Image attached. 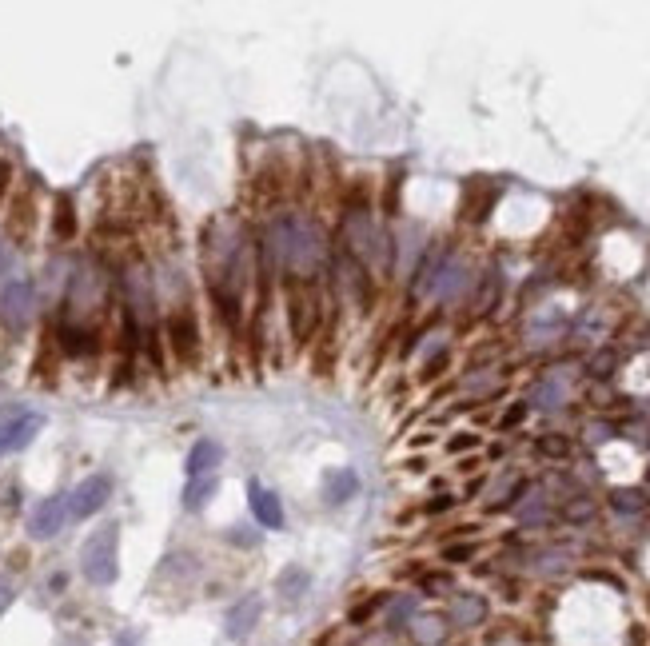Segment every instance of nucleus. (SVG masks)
I'll list each match as a JSON object with an SVG mask.
<instances>
[{
	"label": "nucleus",
	"instance_id": "nucleus-1",
	"mask_svg": "<svg viewBox=\"0 0 650 646\" xmlns=\"http://www.w3.org/2000/svg\"><path fill=\"white\" fill-rule=\"evenodd\" d=\"M80 571L92 587H112L120 575V527L104 523L100 531H92L80 547Z\"/></svg>",
	"mask_w": 650,
	"mask_h": 646
},
{
	"label": "nucleus",
	"instance_id": "nucleus-2",
	"mask_svg": "<svg viewBox=\"0 0 650 646\" xmlns=\"http://www.w3.org/2000/svg\"><path fill=\"white\" fill-rule=\"evenodd\" d=\"M327 268H331V276H335V292H339L347 304H355L359 312H367V308L375 304L371 276H367V268H363L359 260H351L347 252H335Z\"/></svg>",
	"mask_w": 650,
	"mask_h": 646
},
{
	"label": "nucleus",
	"instance_id": "nucleus-3",
	"mask_svg": "<svg viewBox=\"0 0 650 646\" xmlns=\"http://www.w3.org/2000/svg\"><path fill=\"white\" fill-rule=\"evenodd\" d=\"M32 308H36V288L28 276H12L4 288H0V320L8 331H24L32 320Z\"/></svg>",
	"mask_w": 650,
	"mask_h": 646
},
{
	"label": "nucleus",
	"instance_id": "nucleus-4",
	"mask_svg": "<svg viewBox=\"0 0 650 646\" xmlns=\"http://www.w3.org/2000/svg\"><path fill=\"white\" fill-rule=\"evenodd\" d=\"M164 335H168L172 355H176L184 367H192V363L200 359V327H196V316H192L188 308H180V312H172V316H168V323H164Z\"/></svg>",
	"mask_w": 650,
	"mask_h": 646
},
{
	"label": "nucleus",
	"instance_id": "nucleus-5",
	"mask_svg": "<svg viewBox=\"0 0 650 646\" xmlns=\"http://www.w3.org/2000/svg\"><path fill=\"white\" fill-rule=\"evenodd\" d=\"M108 499H112V479L108 475H88L68 495V519H92V515L104 511Z\"/></svg>",
	"mask_w": 650,
	"mask_h": 646
},
{
	"label": "nucleus",
	"instance_id": "nucleus-6",
	"mask_svg": "<svg viewBox=\"0 0 650 646\" xmlns=\"http://www.w3.org/2000/svg\"><path fill=\"white\" fill-rule=\"evenodd\" d=\"M288 320H292V335L296 343H308L316 323H320V300L312 292V284H292L288 292Z\"/></svg>",
	"mask_w": 650,
	"mask_h": 646
},
{
	"label": "nucleus",
	"instance_id": "nucleus-7",
	"mask_svg": "<svg viewBox=\"0 0 650 646\" xmlns=\"http://www.w3.org/2000/svg\"><path fill=\"white\" fill-rule=\"evenodd\" d=\"M40 431H44V415L36 411H12L8 419H0V459L24 451Z\"/></svg>",
	"mask_w": 650,
	"mask_h": 646
},
{
	"label": "nucleus",
	"instance_id": "nucleus-8",
	"mask_svg": "<svg viewBox=\"0 0 650 646\" xmlns=\"http://www.w3.org/2000/svg\"><path fill=\"white\" fill-rule=\"evenodd\" d=\"M64 523H68V495H48V499H40V507L28 515V535L44 543V539L60 535Z\"/></svg>",
	"mask_w": 650,
	"mask_h": 646
},
{
	"label": "nucleus",
	"instance_id": "nucleus-9",
	"mask_svg": "<svg viewBox=\"0 0 650 646\" xmlns=\"http://www.w3.org/2000/svg\"><path fill=\"white\" fill-rule=\"evenodd\" d=\"M56 339H60V351H64V355H72V359H80V355H96V351H100V331H96V327H88V323L60 320V327H56Z\"/></svg>",
	"mask_w": 650,
	"mask_h": 646
},
{
	"label": "nucleus",
	"instance_id": "nucleus-10",
	"mask_svg": "<svg viewBox=\"0 0 650 646\" xmlns=\"http://www.w3.org/2000/svg\"><path fill=\"white\" fill-rule=\"evenodd\" d=\"M248 503H252V515L260 527H268V531L284 527V503L276 491H268L264 483H248Z\"/></svg>",
	"mask_w": 650,
	"mask_h": 646
},
{
	"label": "nucleus",
	"instance_id": "nucleus-11",
	"mask_svg": "<svg viewBox=\"0 0 650 646\" xmlns=\"http://www.w3.org/2000/svg\"><path fill=\"white\" fill-rule=\"evenodd\" d=\"M260 615H264V599L260 595H248L244 603H236L232 611H228V639H244V635H252L256 631V623H260Z\"/></svg>",
	"mask_w": 650,
	"mask_h": 646
},
{
	"label": "nucleus",
	"instance_id": "nucleus-12",
	"mask_svg": "<svg viewBox=\"0 0 650 646\" xmlns=\"http://www.w3.org/2000/svg\"><path fill=\"white\" fill-rule=\"evenodd\" d=\"M220 463H224V447H220L216 439H200V443L188 451L184 471H188V479H200V475H216Z\"/></svg>",
	"mask_w": 650,
	"mask_h": 646
},
{
	"label": "nucleus",
	"instance_id": "nucleus-13",
	"mask_svg": "<svg viewBox=\"0 0 650 646\" xmlns=\"http://www.w3.org/2000/svg\"><path fill=\"white\" fill-rule=\"evenodd\" d=\"M447 268V248H431L427 256H423V264H419V272H415V284H411V292L415 296H427V292H435V284H439V272Z\"/></svg>",
	"mask_w": 650,
	"mask_h": 646
},
{
	"label": "nucleus",
	"instance_id": "nucleus-14",
	"mask_svg": "<svg viewBox=\"0 0 650 646\" xmlns=\"http://www.w3.org/2000/svg\"><path fill=\"white\" fill-rule=\"evenodd\" d=\"M483 619H487L483 595H459V599L451 603V623H455V627H479Z\"/></svg>",
	"mask_w": 650,
	"mask_h": 646
},
{
	"label": "nucleus",
	"instance_id": "nucleus-15",
	"mask_svg": "<svg viewBox=\"0 0 650 646\" xmlns=\"http://www.w3.org/2000/svg\"><path fill=\"white\" fill-rule=\"evenodd\" d=\"M563 403H567V379H563V375H547V379L531 391V403H527V407H547V411H551V407H563Z\"/></svg>",
	"mask_w": 650,
	"mask_h": 646
},
{
	"label": "nucleus",
	"instance_id": "nucleus-16",
	"mask_svg": "<svg viewBox=\"0 0 650 646\" xmlns=\"http://www.w3.org/2000/svg\"><path fill=\"white\" fill-rule=\"evenodd\" d=\"M220 491V475H200V479H188V487H184V507L188 511H200V507H208V499Z\"/></svg>",
	"mask_w": 650,
	"mask_h": 646
},
{
	"label": "nucleus",
	"instance_id": "nucleus-17",
	"mask_svg": "<svg viewBox=\"0 0 650 646\" xmlns=\"http://www.w3.org/2000/svg\"><path fill=\"white\" fill-rule=\"evenodd\" d=\"M52 236L64 240V244L76 236V212H72V200H68V196L56 200V212H52Z\"/></svg>",
	"mask_w": 650,
	"mask_h": 646
},
{
	"label": "nucleus",
	"instance_id": "nucleus-18",
	"mask_svg": "<svg viewBox=\"0 0 650 646\" xmlns=\"http://www.w3.org/2000/svg\"><path fill=\"white\" fill-rule=\"evenodd\" d=\"M411 635H415L423 646H439L443 643V635H447V623H443L439 615H419V619L411 623Z\"/></svg>",
	"mask_w": 650,
	"mask_h": 646
},
{
	"label": "nucleus",
	"instance_id": "nucleus-19",
	"mask_svg": "<svg viewBox=\"0 0 650 646\" xmlns=\"http://www.w3.org/2000/svg\"><path fill=\"white\" fill-rule=\"evenodd\" d=\"M647 503L650 499L639 491V487H619V491H611V507H615L619 515H643Z\"/></svg>",
	"mask_w": 650,
	"mask_h": 646
},
{
	"label": "nucleus",
	"instance_id": "nucleus-20",
	"mask_svg": "<svg viewBox=\"0 0 650 646\" xmlns=\"http://www.w3.org/2000/svg\"><path fill=\"white\" fill-rule=\"evenodd\" d=\"M355 491H359V479H355V471H351V467H343L339 475H331V479H327V499H331V503H347Z\"/></svg>",
	"mask_w": 650,
	"mask_h": 646
},
{
	"label": "nucleus",
	"instance_id": "nucleus-21",
	"mask_svg": "<svg viewBox=\"0 0 650 646\" xmlns=\"http://www.w3.org/2000/svg\"><path fill=\"white\" fill-rule=\"evenodd\" d=\"M308 587H312V579H308V571H304V567H288V571L276 579V591H280L284 599H300Z\"/></svg>",
	"mask_w": 650,
	"mask_h": 646
},
{
	"label": "nucleus",
	"instance_id": "nucleus-22",
	"mask_svg": "<svg viewBox=\"0 0 650 646\" xmlns=\"http://www.w3.org/2000/svg\"><path fill=\"white\" fill-rule=\"evenodd\" d=\"M535 451L543 455V459H567L571 455V439L567 435H539V443H535Z\"/></svg>",
	"mask_w": 650,
	"mask_h": 646
},
{
	"label": "nucleus",
	"instance_id": "nucleus-23",
	"mask_svg": "<svg viewBox=\"0 0 650 646\" xmlns=\"http://www.w3.org/2000/svg\"><path fill=\"white\" fill-rule=\"evenodd\" d=\"M563 519H567V523H591V519H595V499H587V495L571 499V503L563 507Z\"/></svg>",
	"mask_w": 650,
	"mask_h": 646
},
{
	"label": "nucleus",
	"instance_id": "nucleus-24",
	"mask_svg": "<svg viewBox=\"0 0 650 646\" xmlns=\"http://www.w3.org/2000/svg\"><path fill=\"white\" fill-rule=\"evenodd\" d=\"M615 363H619V355L615 351H599V355H591V375H611L615 371Z\"/></svg>",
	"mask_w": 650,
	"mask_h": 646
},
{
	"label": "nucleus",
	"instance_id": "nucleus-25",
	"mask_svg": "<svg viewBox=\"0 0 650 646\" xmlns=\"http://www.w3.org/2000/svg\"><path fill=\"white\" fill-rule=\"evenodd\" d=\"M495 296H499V276L491 272V276H487V284H483V296H479V312H491Z\"/></svg>",
	"mask_w": 650,
	"mask_h": 646
},
{
	"label": "nucleus",
	"instance_id": "nucleus-26",
	"mask_svg": "<svg viewBox=\"0 0 650 646\" xmlns=\"http://www.w3.org/2000/svg\"><path fill=\"white\" fill-rule=\"evenodd\" d=\"M471 447H479V435H471V431H459V435L447 443L451 455H463V451H471Z\"/></svg>",
	"mask_w": 650,
	"mask_h": 646
},
{
	"label": "nucleus",
	"instance_id": "nucleus-27",
	"mask_svg": "<svg viewBox=\"0 0 650 646\" xmlns=\"http://www.w3.org/2000/svg\"><path fill=\"white\" fill-rule=\"evenodd\" d=\"M527 411H531L527 403H515V407H511V411H507V415L499 419V427H503V431H511V427H519V423L527 419Z\"/></svg>",
	"mask_w": 650,
	"mask_h": 646
},
{
	"label": "nucleus",
	"instance_id": "nucleus-28",
	"mask_svg": "<svg viewBox=\"0 0 650 646\" xmlns=\"http://www.w3.org/2000/svg\"><path fill=\"white\" fill-rule=\"evenodd\" d=\"M443 559H447V563H467V559H475V547H471V543H455V547L443 551Z\"/></svg>",
	"mask_w": 650,
	"mask_h": 646
},
{
	"label": "nucleus",
	"instance_id": "nucleus-29",
	"mask_svg": "<svg viewBox=\"0 0 650 646\" xmlns=\"http://www.w3.org/2000/svg\"><path fill=\"white\" fill-rule=\"evenodd\" d=\"M443 367H447V351L439 347V355H431V359H427V367H423V379H435Z\"/></svg>",
	"mask_w": 650,
	"mask_h": 646
},
{
	"label": "nucleus",
	"instance_id": "nucleus-30",
	"mask_svg": "<svg viewBox=\"0 0 650 646\" xmlns=\"http://www.w3.org/2000/svg\"><path fill=\"white\" fill-rule=\"evenodd\" d=\"M611 435H615L611 423H591V427H587V439H591V443H607Z\"/></svg>",
	"mask_w": 650,
	"mask_h": 646
},
{
	"label": "nucleus",
	"instance_id": "nucleus-31",
	"mask_svg": "<svg viewBox=\"0 0 650 646\" xmlns=\"http://www.w3.org/2000/svg\"><path fill=\"white\" fill-rule=\"evenodd\" d=\"M447 507H455V499H451V495H435V499L427 503V515H443Z\"/></svg>",
	"mask_w": 650,
	"mask_h": 646
},
{
	"label": "nucleus",
	"instance_id": "nucleus-32",
	"mask_svg": "<svg viewBox=\"0 0 650 646\" xmlns=\"http://www.w3.org/2000/svg\"><path fill=\"white\" fill-rule=\"evenodd\" d=\"M563 567H567L563 555H547V559H539V571H547V575H555V571H563Z\"/></svg>",
	"mask_w": 650,
	"mask_h": 646
},
{
	"label": "nucleus",
	"instance_id": "nucleus-33",
	"mask_svg": "<svg viewBox=\"0 0 650 646\" xmlns=\"http://www.w3.org/2000/svg\"><path fill=\"white\" fill-rule=\"evenodd\" d=\"M8 184H12V164H8V160H0V200L8 196Z\"/></svg>",
	"mask_w": 650,
	"mask_h": 646
},
{
	"label": "nucleus",
	"instance_id": "nucleus-34",
	"mask_svg": "<svg viewBox=\"0 0 650 646\" xmlns=\"http://www.w3.org/2000/svg\"><path fill=\"white\" fill-rule=\"evenodd\" d=\"M112 646H140V631H120Z\"/></svg>",
	"mask_w": 650,
	"mask_h": 646
},
{
	"label": "nucleus",
	"instance_id": "nucleus-35",
	"mask_svg": "<svg viewBox=\"0 0 650 646\" xmlns=\"http://www.w3.org/2000/svg\"><path fill=\"white\" fill-rule=\"evenodd\" d=\"M8 603H12V583H8L4 575H0V611H4Z\"/></svg>",
	"mask_w": 650,
	"mask_h": 646
},
{
	"label": "nucleus",
	"instance_id": "nucleus-36",
	"mask_svg": "<svg viewBox=\"0 0 650 646\" xmlns=\"http://www.w3.org/2000/svg\"><path fill=\"white\" fill-rule=\"evenodd\" d=\"M60 646H88V643H80V639H64Z\"/></svg>",
	"mask_w": 650,
	"mask_h": 646
}]
</instances>
